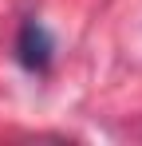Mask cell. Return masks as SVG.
Segmentation results:
<instances>
[{"instance_id": "1", "label": "cell", "mask_w": 142, "mask_h": 146, "mask_svg": "<svg viewBox=\"0 0 142 146\" xmlns=\"http://www.w3.org/2000/svg\"><path fill=\"white\" fill-rule=\"evenodd\" d=\"M55 59V40L40 20H24L20 36H16V63L32 75H44Z\"/></svg>"}]
</instances>
